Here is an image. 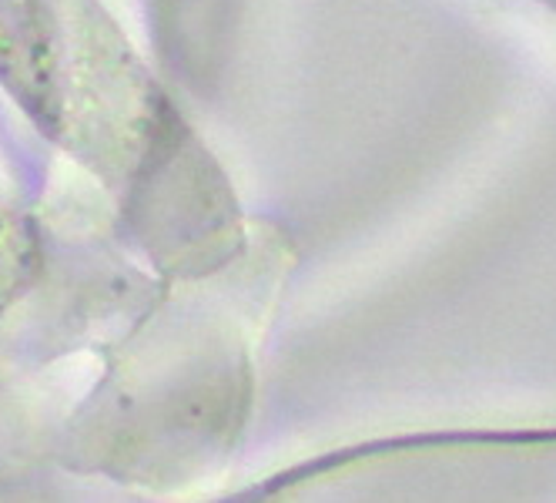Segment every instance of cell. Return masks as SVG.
<instances>
[{
	"mask_svg": "<svg viewBox=\"0 0 556 503\" xmlns=\"http://www.w3.org/2000/svg\"><path fill=\"white\" fill-rule=\"evenodd\" d=\"M0 218H4V215H0Z\"/></svg>",
	"mask_w": 556,
	"mask_h": 503,
	"instance_id": "3957f363",
	"label": "cell"
},
{
	"mask_svg": "<svg viewBox=\"0 0 556 503\" xmlns=\"http://www.w3.org/2000/svg\"><path fill=\"white\" fill-rule=\"evenodd\" d=\"M543 4H546V8H553V11H556V0H543Z\"/></svg>",
	"mask_w": 556,
	"mask_h": 503,
	"instance_id": "7a4b0ae2",
	"label": "cell"
},
{
	"mask_svg": "<svg viewBox=\"0 0 556 503\" xmlns=\"http://www.w3.org/2000/svg\"><path fill=\"white\" fill-rule=\"evenodd\" d=\"M0 91L24 122L108 185L148 154L138 67L98 0H0Z\"/></svg>",
	"mask_w": 556,
	"mask_h": 503,
	"instance_id": "6da1fadb",
	"label": "cell"
}]
</instances>
